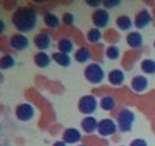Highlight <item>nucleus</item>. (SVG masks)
Wrapping results in <instances>:
<instances>
[{
  "label": "nucleus",
  "instance_id": "1",
  "mask_svg": "<svg viewBox=\"0 0 155 146\" xmlns=\"http://www.w3.org/2000/svg\"><path fill=\"white\" fill-rule=\"evenodd\" d=\"M12 25L19 32L20 34L31 33L35 29L38 22V15L34 8L31 7H19L17 8L12 18Z\"/></svg>",
  "mask_w": 155,
  "mask_h": 146
},
{
  "label": "nucleus",
  "instance_id": "2",
  "mask_svg": "<svg viewBox=\"0 0 155 146\" xmlns=\"http://www.w3.org/2000/svg\"><path fill=\"white\" fill-rule=\"evenodd\" d=\"M85 80L91 85H100L105 79V70L98 63H90L83 71Z\"/></svg>",
  "mask_w": 155,
  "mask_h": 146
},
{
  "label": "nucleus",
  "instance_id": "3",
  "mask_svg": "<svg viewBox=\"0 0 155 146\" xmlns=\"http://www.w3.org/2000/svg\"><path fill=\"white\" fill-rule=\"evenodd\" d=\"M136 120L135 112L130 109H123L117 116V126L120 133H128L132 131Z\"/></svg>",
  "mask_w": 155,
  "mask_h": 146
},
{
  "label": "nucleus",
  "instance_id": "4",
  "mask_svg": "<svg viewBox=\"0 0 155 146\" xmlns=\"http://www.w3.org/2000/svg\"><path fill=\"white\" fill-rule=\"evenodd\" d=\"M98 108V100L92 95H85L82 96L79 99L78 102V109L81 114H84L87 116H91V114L97 110Z\"/></svg>",
  "mask_w": 155,
  "mask_h": 146
},
{
  "label": "nucleus",
  "instance_id": "5",
  "mask_svg": "<svg viewBox=\"0 0 155 146\" xmlns=\"http://www.w3.org/2000/svg\"><path fill=\"white\" fill-rule=\"evenodd\" d=\"M35 116V108L28 102H23L16 107V117L20 121H29Z\"/></svg>",
  "mask_w": 155,
  "mask_h": 146
},
{
  "label": "nucleus",
  "instance_id": "6",
  "mask_svg": "<svg viewBox=\"0 0 155 146\" xmlns=\"http://www.w3.org/2000/svg\"><path fill=\"white\" fill-rule=\"evenodd\" d=\"M118 131V126L115 120L111 118H104L101 119L98 124L97 131L101 136H113L115 135Z\"/></svg>",
  "mask_w": 155,
  "mask_h": 146
},
{
  "label": "nucleus",
  "instance_id": "7",
  "mask_svg": "<svg viewBox=\"0 0 155 146\" xmlns=\"http://www.w3.org/2000/svg\"><path fill=\"white\" fill-rule=\"evenodd\" d=\"M91 20H92L93 25L96 26V28L101 29V28H105L108 26L109 22H110V15L106 9L98 8L92 12Z\"/></svg>",
  "mask_w": 155,
  "mask_h": 146
},
{
  "label": "nucleus",
  "instance_id": "8",
  "mask_svg": "<svg viewBox=\"0 0 155 146\" xmlns=\"http://www.w3.org/2000/svg\"><path fill=\"white\" fill-rule=\"evenodd\" d=\"M152 22H153V17H152L151 12H148L147 9H142L136 14L134 25L138 29H144V28L150 26Z\"/></svg>",
  "mask_w": 155,
  "mask_h": 146
},
{
  "label": "nucleus",
  "instance_id": "9",
  "mask_svg": "<svg viewBox=\"0 0 155 146\" xmlns=\"http://www.w3.org/2000/svg\"><path fill=\"white\" fill-rule=\"evenodd\" d=\"M9 45L15 51L21 52V51H25L26 48H28L29 42H28V38L25 35L18 33V34H14L10 37V39H9Z\"/></svg>",
  "mask_w": 155,
  "mask_h": 146
},
{
  "label": "nucleus",
  "instance_id": "10",
  "mask_svg": "<svg viewBox=\"0 0 155 146\" xmlns=\"http://www.w3.org/2000/svg\"><path fill=\"white\" fill-rule=\"evenodd\" d=\"M52 39L48 33L46 32H41L34 37V45L39 50V52H44L50 48Z\"/></svg>",
  "mask_w": 155,
  "mask_h": 146
},
{
  "label": "nucleus",
  "instance_id": "11",
  "mask_svg": "<svg viewBox=\"0 0 155 146\" xmlns=\"http://www.w3.org/2000/svg\"><path fill=\"white\" fill-rule=\"evenodd\" d=\"M81 131L77 128H72V127L66 128L62 135V141H64L66 144H77L81 141Z\"/></svg>",
  "mask_w": 155,
  "mask_h": 146
},
{
  "label": "nucleus",
  "instance_id": "12",
  "mask_svg": "<svg viewBox=\"0 0 155 146\" xmlns=\"http://www.w3.org/2000/svg\"><path fill=\"white\" fill-rule=\"evenodd\" d=\"M130 87H132L133 91L137 93H140L145 91L148 88V80L145 75H135L132 79L130 82Z\"/></svg>",
  "mask_w": 155,
  "mask_h": 146
},
{
  "label": "nucleus",
  "instance_id": "13",
  "mask_svg": "<svg viewBox=\"0 0 155 146\" xmlns=\"http://www.w3.org/2000/svg\"><path fill=\"white\" fill-rule=\"evenodd\" d=\"M126 42H127L128 46L132 48H140L143 46L144 43L143 35L138 32H130L126 36Z\"/></svg>",
  "mask_w": 155,
  "mask_h": 146
},
{
  "label": "nucleus",
  "instance_id": "14",
  "mask_svg": "<svg viewBox=\"0 0 155 146\" xmlns=\"http://www.w3.org/2000/svg\"><path fill=\"white\" fill-rule=\"evenodd\" d=\"M98 124H99V121L94 117H92V116H87V117H84L82 119L81 128L82 131H84V133H87V134H92L94 131H97Z\"/></svg>",
  "mask_w": 155,
  "mask_h": 146
},
{
  "label": "nucleus",
  "instance_id": "15",
  "mask_svg": "<svg viewBox=\"0 0 155 146\" xmlns=\"http://www.w3.org/2000/svg\"><path fill=\"white\" fill-rule=\"evenodd\" d=\"M125 79L126 77H125L124 71L120 69L111 70L108 74V81L113 85H121L125 82Z\"/></svg>",
  "mask_w": 155,
  "mask_h": 146
},
{
  "label": "nucleus",
  "instance_id": "16",
  "mask_svg": "<svg viewBox=\"0 0 155 146\" xmlns=\"http://www.w3.org/2000/svg\"><path fill=\"white\" fill-rule=\"evenodd\" d=\"M51 62H52V56H50L46 52H38L34 55V63L41 69L50 66Z\"/></svg>",
  "mask_w": 155,
  "mask_h": 146
},
{
  "label": "nucleus",
  "instance_id": "17",
  "mask_svg": "<svg viewBox=\"0 0 155 146\" xmlns=\"http://www.w3.org/2000/svg\"><path fill=\"white\" fill-rule=\"evenodd\" d=\"M91 58V52L89 51V48L85 46H81L79 47L75 53H74V60L78 62V63H87V62L90 61Z\"/></svg>",
  "mask_w": 155,
  "mask_h": 146
},
{
  "label": "nucleus",
  "instance_id": "18",
  "mask_svg": "<svg viewBox=\"0 0 155 146\" xmlns=\"http://www.w3.org/2000/svg\"><path fill=\"white\" fill-rule=\"evenodd\" d=\"M134 23H133L132 18L127 15H121L116 18V26L118 27V29L121 32H127L130 31V28L133 27Z\"/></svg>",
  "mask_w": 155,
  "mask_h": 146
},
{
  "label": "nucleus",
  "instance_id": "19",
  "mask_svg": "<svg viewBox=\"0 0 155 146\" xmlns=\"http://www.w3.org/2000/svg\"><path fill=\"white\" fill-rule=\"evenodd\" d=\"M52 60L63 68H68L71 64V58L69 56V54L62 53V52H54L52 54Z\"/></svg>",
  "mask_w": 155,
  "mask_h": 146
},
{
  "label": "nucleus",
  "instance_id": "20",
  "mask_svg": "<svg viewBox=\"0 0 155 146\" xmlns=\"http://www.w3.org/2000/svg\"><path fill=\"white\" fill-rule=\"evenodd\" d=\"M116 99L113 96H105L100 99V108L106 111H111L116 108Z\"/></svg>",
  "mask_w": 155,
  "mask_h": 146
},
{
  "label": "nucleus",
  "instance_id": "21",
  "mask_svg": "<svg viewBox=\"0 0 155 146\" xmlns=\"http://www.w3.org/2000/svg\"><path fill=\"white\" fill-rule=\"evenodd\" d=\"M58 52L70 54L71 52H73L74 44L70 38H61L58 43Z\"/></svg>",
  "mask_w": 155,
  "mask_h": 146
},
{
  "label": "nucleus",
  "instance_id": "22",
  "mask_svg": "<svg viewBox=\"0 0 155 146\" xmlns=\"http://www.w3.org/2000/svg\"><path fill=\"white\" fill-rule=\"evenodd\" d=\"M44 24H45V26H47L48 28H58L60 26V18H58V16L54 15V14H52V12H46L45 15H44Z\"/></svg>",
  "mask_w": 155,
  "mask_h": 146
},
{
  "label": "nucleus",
  "instance_id": "23",
  "mask_svg": "<svg viewBox=\"0 0 155 146\" xmlns=\"http://www.w3.org/2000/svg\"><path fill=\"white\" fill-rule=\"evenodd\" d=\"M102 38V33L99 28H91L89 29V32L87 33V39L88 42L91 43V44H97L99 43Z\"/></svg>",
  "mask_w": 155,
  "mask_h": 146
},
{
  "label": "nucleus",
  "instance_id": "24",
  "mask_svg": "<svg viewBox=\"0 0 155 146\" xmlns=\"http://www.w3.org/2000/svg\"><path fill=\"white\" fill-rule=\"evenodd\" d=\"M140 69L145 74H154L155 73V61L151 58H145L140 63Z\"/></svg>",
  "mask_w": 155,
  "mask_h": 146
},
{
  "label": "nucleus",
  "instance_id": "25",
  "mask_svg": "<svg viewBox=\"0 0 155 146\" xmlns=\"http://www.w3.org/2000/svg\"><path fill=\"white\" fill-rule=\"evenodd\" d=\"M120 56V50L119 47L116 45H109L106 48V58L111 60V61H116Z\"/></svg>",
  "mask_w": 155,
  "mask_h": 146
},
{
  "label": "nucleus",
  "instance_id": "26",
  "mask_svg": "<svg viewBox=\"0 0 155 146\" xmlns=\"http://www.w3.org/2000/svg\"><path fill=\"white\" fill-rule=\"evenodd\" d=\"M16 64V61L15 58H12V55H9V54H6L4 55L2 58H1V61H0V68L1 70H9L14 68Z\"/></svg>",
  "mask_w": 155,
  "mask_h": 146
},
{
  "label": "nucleus",
  "instance_id": "27",
  "mask_svg": "<svg viewBox=\"0 0 155 146\" xmlns=\"http://www.w3.org/2000/svg\"><path fill=\"white\" fill-rule=\"evenodd\" d=\"M74 20H75V18H74L73 14H71V12H65L62 17L63 24L66 26H72L74 24Z\"/></svg>",
  "mask_w": 155,
  "mask_h": 146
},
{
  "label": "nucleus",
  "instance_id": "28",
  "mask_svg": "<svg viewBox=\"0 0 155 146\" xmlns=\"http://www.w3.org/2000/svg\"><path fill=\"white\" fill-rule=\"evenodd\" d=\"M102 4L106 8H115L117 6H119L121 4V1H119V0H105V1H102Z\"/></svg>",
  "mask_w": 155,
  "mask_h": 146
},
{
  "label": "nucleus",
  "instance_id": "29",
  "mask_svg": "<svg viewBox=\"0 0 155 146\" xmlns=\"http://www.w3.org/2000/svg\"><path fill=\"white\" fill-rule=\"evenodd\" d=\"M129 146H148V144L144 138H135L130 142Z\"/></svg>",
  "mask_w": 155,
  "mask_h": 146
},
{
  "label": "nucleus",
  "instance_id": "30",
  "mask_svg": "<svg viewBox=\"0 0 155 146\" xmlns=\"http://www.w3.org/2000/svg\"><path fill=\"white\" fill-rule=\"evenodd\" d=\"M85 2L88 4V6H90V7H94V8L99 7V6L102 4V1H99V0H88V1H85Z\"/></svg>",
  "mask_w": 155,
  "mask_h": 146
},
{
  "label": "nucleus",
  "instance_id": "31",
  "mask_svg": "<svg viewBox=\"0 0 155 146\" xmlns=\"http://www.w3.org/2000/svg\"><path fill=\"white\" fill-rule=\"evenodd\" d=\"M53 146H68V144L64 141H58V142H55L53 144Z\"/></svg>",
  "mask_w": 155,
  "mask_h": 146
},
{
  "label": "nucleus",
  "instance_id": "32",
  "mask_svg": "<svg viewBox=\"0 0 155 146\" xmlns=\"http://www.w3.org/2000/svg\"><path fill=\"white\" fill-rule=\"evenodd\" d=\"M0 27H1V32H2V31H4V27H5V24H4V22H2V20L0 22Z\"/></svg>",
  "mask_w": 155,
  "mask_h": 146
},
{
  "label": "nucleus",
  "instance_id": "33",
  "mask_svg": "<svg viewBox=\"0 0 155 146\" xmlns=\"http://www.w3.org/2000/svg\"><path fill=\"white\" fill-rule=\"evenodd\" d=\"M78 146H85V145H83V144H81V145H78Z\"/></svg>",
  "mask_w": 155,
  "mask_h": 146
},
{
  "label": "nucleus",
  "instance_id": "34",
  "mask_svg": "<svg viewBox=\"0 0 155 146\" xmlns=\"http://www.w3.org/2000/svg\"><path fill=\"white\" fill-rule=\"evenodd\" d=\"M154 48H155V41H154Z\"/></svg>",
  "mask_w": 155,
  "mask_h": 146
},
{
  "label": "nucleus",
  "instance_id": "35",
  "mask_svg": "<svg viewBox=\"0 0 155 146\" xmlns=\"http://www.w3.org/2000/svg\"><path fill=\"white\" fill-rule=\"evenodd\" d=\"M119 146H126V145H119Z\"/></svg>",
  "mask_w": 155,
  "mask_h": 146
}]
</instances>
